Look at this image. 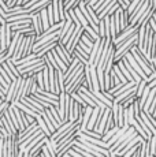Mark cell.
Listing matches in <instances>:
<instances>
[{
    "instance_id": "cell-1",
    "label": "cell",
    "mask_w": 156,
    "mask_h": 157,
    "mask_svg": "<svg viewBox=\"0 0 156 157\" xmlns=\"http://www.w3.org/2000/svg\"><path fill=\"white\" fill-rule=\"evenodd\" d=\"M131 55L134 56V59H136V62L140 64V67L144 70V72H145L146 75H149L151 72H154V64L151 63V60H148L145 56L142 55V52L137 48V45L136 47H133L131 48Z\"/></svg>"
},
{
    "instance_id": "cell-2",
    "label": "cell",
    "mask_w": 156,
    "mask_h": 157,
    "mask_svg": "<svg viewBox=\"0 0 156 157\" xmlns=\"http://www.w3.org/2000/svg\"><path fill=\"white\" fill-rule=\"evenodd\" d=\"M111 115V108L106 107V108H100L99 111V117H97V122H96L93 130L97 131L99 134L103 135L104 134V127H106V122L108 119V116Z\"/></svg>"
},
{
    "instance_id": "cell-3",
    "label": "cell",
    "mask_w": 156,
    "mask_h": 157,
    "mask_svg": "<svg viewBox=\"0 0 156 157\" xmlns=\"http://www.w3.org/2000/svg\"><path fill=\"white\" fill-rule=\"evenodd\" d=\"M84 30H85V29H84V26H81V25L76 26V29H74V32H73V34H71L70 40H68L67 44L64 45L66 49L68 51V53H71V55H73L74 49H76V47L78 45V43H80V40H81V36H82Z\"/></svg>"
},
{
    "instance_id": "cell-4",
    "label": "cell",
    "mask_w": 156,
    "mask_h": 157,
    "mask_svg": "<svg viewBox=\"0 0 156 157\" xmlns=\"http://www.w3.org/2000/svg\"><path fill=\"white\" fill-rule=\"evenodd\" d=\"M76 123H77V120H67V122L62 123V124L59 126V127L52 132V135L49 137V140H51V141H53V142L56 144V141H59V140H60V138L63 137V135L67 134V132L70 131V128L73 127V126L76 124Z\"/></svg>"
},
{
    "instance_id": "cell-5",
    "label": "cell",
    "mask_w": 156,
    "mask_h": 157,
    "mask_svg": "<svg viewBox=\"0 0 156 157\" xmlns=\"http://www.w3.org/2000/svg\"><path fill=\"white\" fill-rule=\"evenodd\" d=\"M137 30H138V28H137V26H131V25H129L127 28L123 29L118 36H116L115 38H114V40H112V44H114V45H118L119 43H122V41L127 40V38H130L133 34H136Z\"/></svg>"
},
{
    "instance_id": "cell-6",
    "label": "cell",
    "mask_w": 156,
    "mask_h": 157,
    "mask_svg": "<svg viewBox=\"0 0 156 157\" xmlns=\"http://www.w3.org/2000/svg\"><path fill=\"white\" fill-rule=\"evenodd\" d=\"M25 43H26V36L19 34V38H18L15 51H14L13 56H11V60H13V62H15V60H19L21 57L23 56V51H25Z\"/></svg>"
},
{
    "instance_id": "cell-7",
    "label": "cell",
    "mask_w": 156,
    "mask_h": 157,
    "mask_svg": "<svg viewBox=\"0 0 156 157\" xmlns=\"http://www.w3.org/2000/svg\"><path fill=\"white\" fill-rule=\"evenodd\" d=\"M59 44V38H55V40H52V41H49V43H47V44H44L41 48H38L37 51H36V56L37 57H43V56H45L48 52H49L51 49H53V48L56 47V45Z\"/></svg>"
},
{
    "instance_id": "cell-8",
    "label": "cell",
    "mask_w": 156,
    "mask_h": 157,
    "mask_svg": "<svg viewBox=\"0 0 156 157\" xmlns=\"http://www.w3.org/2000/svg\"><path fill=\"white\" fill-rule=\"evenodd\" d=\"M123 57H126V59H127V62L130 63V64H131V67H133L134 70H136V72H137V74H138L140 77H141V79H146V77H148V75H146L145 72H144V70H142V68L140 67V64H138V63L136 62V59H134V56L131 55V52L126 53V55H125Z\"/></svg>"
},
{
    "instance_id": "cell-9",
    "label": "cell",
    "mask_w": 156,
    "mask_h": 157,
    "mask_svg": "<svg viewBox=\"0 0 156 157\" xmlns=\"http://www.w3.org/2000/svg\"><path fill=\"white\" fill-rule=\"evenodd\" d=\"M32 28H33V30H34L36 36H40L41 33L44 32V30H43V25H41L40 13L33 14V17H32Z\"/></svg>"
},
{
    "instance_id": "cell-10",
    "label": "cell",
    "mask_w": 156,
    "mask_h": 157,
    "mask_svg": "<svg viewBox=\"0 0 156 157\" xmlns=\"http://www.w3.org/2000/svg\"><path fill=\"white\" fill-rule=\"evenodd\" d=\"M51 2H52V0H40V2H37L36 4H33L32 7H29L28 10H29V13H30L32 15L33 14H37V13H40L41 10L47 8L48 4H51Z\"/></svg>"
},
{
    "instance_id": "cell-11",
    "label": "cell",
    "mask_w": 156,
    "mask_h": 157,
    "mask_svg": "<svg viewBox=\"0 0 156 157\" xmlns=\"http://www.w3.org/2000/svg\"><path fill=\"white\" fill-rule=\"evenodd\" d=\"M154 13H155V10L154 8H151V7H148V10L145 11V13H144L142 15H141L140 17V19L137 21V23L134 26H137V28H138V26H141V25H146V23L149 22V21H151V18H152V15H154Z\"/></svg>"
},
{
    "instance_id": "cell-12",
    "label": "cell",
    "mask_w": 156,
    "mask_h": 157,
    "mask_svg": "<svg viewBox=\"0 0 156 157\" xmlns=\"http://www.w3.org/2000/svg\"><path fill=\"white\" fill-rule=\"evenodd\" d=\"M47 140H48V137H44L41 141H38V142L34 146H33L32 149H30V152H29V156H30V157H37L38 155H40L41 149H43V146H44V145H45Z\"/></svg>"
},
{
    "instance_id": "cell-13",
    "label": "cell",
    "mask_w": 156,
    "mask_h": 157,
    "mask_svg": "<svg viewBox=\"0 0 156 157\" xmlns=\"http://www.w3.org/2000/svg\"><path fill=\"white\" fill-rule=\"evenodd\" d=\"M121 62L123 63V64H125V67L127 68V71L130 72V75H131V77H133L134 82H137V83H138L140 81H141V77H140V75H138V74H137V72H136V70H134V68L131 67V64H130V63L127 62V59H126V57H122V59H121Z\"/></svg>"
},
{
    "instance_id": "cell-14",
    "label": "cell",
    "mask_w": 156,
    "mask_h": 157,
    "mask_svg": "<svg viewBox=\"0 0 156 157\" xmlns=\"http://www.w3.org/2000/svg\"><path fill=\"white\" fill-rule=\"evenodd\" d=\"M119 21H121V30H123L129 26V14L127 11L121 7H119Z\"/></svg>"
},
{
    "instance_id": "cell-15",
    "label": "cell",
    "mask_w": 156,
    "mask_h": 157,
    "mask_svg": "<svg viewBox=\"0 0 156 157\" xmlns=\"http://www.w3.org/2000/svg\"><path fill=\"white\" fill-rule=\"evenodd\" d=\"M99 111H100V107H95L93 111L91 113V117H89V122H88V127L89 130H93L96 122H97V117H99Z\"/></svg>"
},
{
    "instance_id": "cell-16",
    "label": "cell",
    "mask_w": 156,
    "mask_h": 157,
    "mask_svg": "<svg viewBox=\"0 0 156 157\" xmlns=\"http://www.w3.org/2000/svg\"><path fill=\"white\" fill-rule=\"evenodd\" d=\"M84 75H85V82L84 85L88 87L89 90H93V86H92V78H91V67L88 64L84 66Z\"/></svg>"
},
{
    "instance_id": "cell-17",
    "label": "cell",
    "mask_w": 156,
    "mask_h": 157,
    "mask_svg": "<svg viewBox=\"0 0 156 157\" xmlns=\"http://www.w3.org/2000/svg\"><path fill=\"white\" fill-rule=\"evenodd\" d=\"M0 122L3 123V126L7 128V131L10 132V134H15V132H18V130L15 128V126L13 124V122H11L7 116H6V113H4V116L2 117V120H0Z\"/></svg>"
},
{
    "instance_id": "cell-18",
    "label": "cell",
    "mask_w": 156,
    "mask_h": 157,
    "mask_svg": "<svg viewBox=\"0 0 156 157\" xmlns=\"http://www.w3.org/2000/svg\"><path fill=\"white\" fill-rule=\"evenodd\" d=\"M11 105H13V104H11ZM14 105H15L17 108H19V109L22 111V112H25L26 115H30V116H33V117H36V116H37V115H38L37 112H36V111L30 109V108H29L28 105H25V104H23L22 101H17Z\"/></svg>"
},
{
    "instance_id": "cell-19",
    "label": "cell",
    "mask_w": 156,
    "mask_h": 157,
    "mask_svg": "<svg viewBox=\"0 0 156 157\" xmlns=\"http://www.w3.org/2000/svg\"><path fill=\"white\" fill-rule=\"evenodd\" d=\"M36 122H37L38 127H40V128H41V131H43V132H44V134H45V135H47V137H48V138H49V137H51V131H49V128H48V127H47L45 122H44V119H43V117H41V115H40V113H38V115H37V116H36Z\"/></svg>"
},
{
    "instance_id": "cell-20",
    "label": "cell",
    "mask_w": 156,
    "mask_h": 157,
    "mask_svg": "<svg viewBox=\"0 0 156 157\" xmlns=\"http://www.w3.org/2000/svg\"><path fill=\"white\" fill-rule=\"evenodd\" d=\"M0 51H7V43H6V23L0 25Z\"/></svg>"
},
{
    "instance_id": "cell-21",
    "label": "cell",
    "mask_w": 156,
    "mask_h": 157,
    "mask_svg": "<svg viewBox=\"0 0 156 157\" xmlns=\"http://www.w3.org/2000/svg\"><path fill=\"white\" fill-rule=\"evenodd\" d=\"M84 29H85V30H84V34H86L89 38H91V40L96 41V40H97V38H100V36H99V33L96 32L95 29H92L89 25H88V26H85V28H84Z\"/></svg>"
},
{
    "instance_id": "cell-22",
    "label": "cell",
    "mask_w": 156,
    "mask_h": 157,
    "mask_svg": "<svg viewBox=\"0 0 156 157\" xmlns=\"http://www.w3.org/2000/svg\"><path fill=\"white\" fill-rule=\"evenodd\" d=\"M91 67V78H92V86H93V90H100V86H99V81H97V74H96V67L93 66H89Z\"/></svg>"
},
{
    "instance_id": "cell-23",
    "label": "cell",
    "mask_w": 156,
    "mask_h": 157,
    "mask_svg": "<svg viewBox=\"0 0 156 157\" xmlns=\"http://www.w3.org/2000/svg\"><path fill=\"white\" fill-rule=\"evenodd\" d=\"M56 82H58V87L60 93L64 92V75H63L62 70H56Z\"/></svg>"
},
{
    "instance_id": "cell-24",
    "label": "cell",
    "mask_w": 156,
    "mask_h": 157,
    "mask_svg": "<svg viewBox=\"0 0 156 157\" xmlns=\"http://www.w3.org/2000/svg\"><path fill=\"white\" fill-rule=\"evenodd\" d=\"M44 68H45V60H44V62H41L38 66H36V67L33 68V70H30L29 72H26V74H23V77H26V78H28V77H33V75H36L37 72L43 71Z\"/></svg>"
},
{
    "instance_id": "cell-25",
    "label": "cell",
    "mask_w": 156,
    "mask_h": 157,
    "mask_svg": "<svg viewBox=\"0 0 156 157\" xmlns=\"http://www.w3.org/2000/svg\"><path fill=\"white\" fill-rule=\"evenodd\" d=\"M140 116H141V119L144 120V123H145L146 128H148L149 131H151V132H152V134H154V135H156V128H155V126L152 124V123H151V120H149L148 117L145 116V113H144L142 111H141V112H140Z\"/></svg>"
},
{
    "instance_id": "cell-26",
    "label": "cell",
    "mask_w": 156,
    "mask_h": 157,
    "mask_svg": "<svg viewBox=\"0 0 156 157\" xmlns=\"http://www.w3.org/2000/svg\"><path fill=\"white\" fill-rule=\"evenodd\" d=\"M123 111H125V108L122 107L121 104H119V108H118V117H116V123H115V124L118 126L119 128H121V127H123V126H125V119H123Z\"/></svg>"
},
{
    "instance_id": "cell-27",
    "label": "cell",
    "mask_w": 156,
    "mask_h": 157,
    "mask_svg": "<svg viewBox=\"0 0 156 157\" xmlns=\"http://www.w3.org/2000/svg\"><path fill=\"white\" fill-rule=\"evenodd\" d=\"M136 98H137V96H136V92H134V93H131L130 96H127L125 100H122L121 102H119V104H121L123 108H129L131 104H133V101L136 100Z\"/></svg>"
},
{
    "instance_id": "cell-28",
    "label": "cell",
    "mask_w": 156,
    "mask_h": 157,
    "mask_svg": "<svg viewBox=\"0 0 156 157\" xmlns=\"http://www.w3.org/2000/svg\"><path fill=\"white\" fill-rule=\"evenodd\" d=\"M118 130H119L118 126H114V127L111 128V130H108V131H106V132H104V134H103V137H101V140H103L104 142H107V141H108L111 137H114V135H115V132L118 131Z\"/></svg>"
},
{
    "instance_id": "cell-29",
    "label": "cell",
    "mask_w": 156,
    "mask_h": 157,
    "mask_svg": "<svg viewBox=\"0 0 156 157\" xmlns=\"http://www.w3.org/2000/svg\"><path fill=\"white\" fill-rule=\"evenodd\" d=\"M74 13H76L77 18H78V21H80V23L84 26V28L89 25V23H88V21H86V18L84 17V14L81 13V10H80V8H78V7H77V8H74Z\"/></svg>"
},
{
    "instance_id": "cell-30",
    "label": "cell",
    "mask_w": 156,
    "mask_h": 157,
    "mask_svg": "<svg viewBox=\"0 0 156 157\" xmlns=\"http://www.w3.org/2000/svg\"><path fill=\"white\" fill-rule=\"evenodd\" d=\"M116 64H118V66H119V68H121L122 74H123V75H125V78H126V79H127V81H129V82H130V81H134V79H133V77H131V75H130V72H129V71H127V68H126V67H125V64H123V63H122V62H121V60H119V62H118V63H116Z\"/></svg>"
},
{
    "instance_id": "cell-31",
    "label": "cell",
    "mask_w": 156,
    "mask_h": 157,
    "mask_svg": "<svg viewBox=\"0 0 156 157\" xmlns=\"http://www.w3.org/2000/svg\"><path fill=\"white\" fill-rule=\"evenodd\" d=\"M81 0H67V2L64 3V11L67 10H74V8L78 7V4H80Z\"/></svg>"
},
{
    "instance_id": "cell-32",
    "label": "cell",
    "mask_w": 156,
    "mask_h": 157,
    "mask_svg": "<svg viewBox=\"0 0 156 157\" xmlns=\"http://www.w3.org/2000/svg\"><path fill=\"white\" fill-rule=\"evenodd\" d=\"M6 64L8 66V68H10L11 72H13V74L15 75L17 78L21 75V74H19V71H18V68H17V66L14 64V62H13V60H11V59H7V60H6Z\"/></svg>"
},
{
    "instance_id": "cell-33",
    "label": "cell",
    "mask_w": 156,
    "mask_h": 157,
    "mask_svg": "<svg viewBox=\"0 0 156 157\" xmlns=\"http://www.w3.org/2000/svg\"><path fill=\"white\" fill-rule=\"evenodd\" d=\"M77 93L81 96V97H82V100L86 102V105H91V107H93V108H95V107H97V105H96L95 102H93V100H92V98L89 97L88 94H85V93H82V92H81V90H78Z\"/></svg>"
},
{
    "instance_id": "cell-34",
    "label": "cell",
    "mask_w": 156,
    "mask_h": 157,
    "mask_svg": "<svg viewBox=\"0 0 156 157\" xmlns=\"http://www.w3.org/2000/svg\"><path fill=\"white\" fill-rule=\"evenodd\" d=\"M49 111H51V113H52V116L55 117V120L59 123V124H62V123H64V122H63V120H62V117H60V115H59L58 109H56V107H53V105H52V107H49Z\"/></svg>"
},
{
    "instance_id": "cell-35",
    "label": "cell",
    "mask_w": 156,
    "mask_h": 157,
    "mask_svg": "<svg viewBox=\"0 0 156 157\" xmlns=\"http://www.w3.org/2000/svg\"><path fill=\"white\" fill-rule=\"evenodd\" d=\"M86 10H88V13L91 14V18H92V21H93V22L96 23V25H99V22H100V19H99L97 14L95 13L93 7H91V6H86Z\"/></svg>"
},
{
    "instance_id": "cell-36",
    "label": "cell",
    "mask_w": 156,
    "mask_h": 157,
    "mask_svg": "<svg viewBox=\"0 0 156 157\" xmlns=\"http://www.w3.org/2000/svg\"><path fill=\"white\" fill-rule=\"evenodd\" d=\"M70 96H71V97L74 98V101H76V102H78V104L81 105V107H88V105H86V102L82 100V97H81V96L78 94V93H71Z\"/></svg>"
},
{
    "instance_id": "cell-37",
    "label": "cell",
    "mask_w": 156,
    "mask_h": 157,
    "mask_svg": "<svg viewBox=\"0 0 156 157\" xmlns=\"http://www.w3.org/2000/svg\"><path fill=\"white\" fill-rule=\"evenodd\" d=\"M99 36H100V38H106V28H104V19H100V22H99Z\"/></svg>"
},
{
    "instance_id": "cell-38",
    "label": "cell",
    "mask_w": 156,
    "mask_h": 157,
    "mask_svg": "<svg viewBox=\"0 0 156 157\" xmlns=\"http://www.w3.org/2000/svg\"><path fill=\"white\" fill-rule=\"evenodd\" d=\"M81 41H82L84 44H86V45H88L89 48H92V47H93V43H95L93 40H91V38H89L86 34H84V33H82V36H81Z\"/></svg>"
},
{
    "instance_id": "cell-39",
    "label": "cell",
    "mask_w": 156,
    "mask_h": 157,
    "mask_svg": "<svg viewBox=\"0 0 156 157\" xmlns=\"http://www.w3.org/2000/svg\"><path fill=\"white\" fill-rule=\"evenodd\" d=\"M8 105H10V102H7L6 100L2 102V105H0V120H2V117L4 116V113H6V111H7Z\"/></svg>"
},
{
    "instance_id": "cell-40",
    "label": "cell",
    "mask_w": 156,
    "mask_h": 157,
    "mask_svg": "<svg viewBox=\"0 0 156 157\" xmlns=\"http://www.w3.org/2000/svg\"><path fill=\"white\" fill-rule=\"evenodd\" d=\"M0 75H2V77L4 78V81H6V82H7V83H11V82H13V79H11V77L7 74V72H6V70L2 67V66H0Z\"/></svg>"
},
{
    "instance_id": "cell-41",
    "label": "cell",
    "mask_w": 156,
    "mask_h": 157,
    "mask_svg": "<svg viewBox=\"0 0 156 157\" xmlns=\"http://www.w3.org/2000/svg\"><path fill=\"white\" fill-rule=\"evenodd\" d=\"M138 3H140V0H131L130 4H129V7H127V10H126V11H127V14H129V15L133 13V10L137 7V4H138Z\"/></svg>"
},
{
    "instance_id": "cell-42",
    "label": "cell",
    "mask_w": 156,
    "mask_h": 157,
    "mask_svg": "<svg viewBox=\"0 0 156 157\" xmlns=\"http://www.w3.org/2000/svg\"><path fill=\"white\" fill-rule=\"evenodd\" d=\"M37 89H38V85H37V82H36V75L33 77V81H32V87H30V94H34L36 92H37Z\"/></svg>"
},
{
    "instance_id": "cell-43",
    "label": "cell",
    "mask_w": 156,
    "mask_h": 157,
    "mask_svg": "<svg viewBox=\"0 0 156 157\" xmlns=\"http://www.w3.org/2000/svg\"><path fill=\"white\" fill-rule=\"evenodd\" d=\"M152 60H156V33L154 38V47H152V55H151V62Z\"/></svg>"
},
{
    "instance_id": "cell-44",
    "label": "cell",
    "mask_w": 156,
    "mask_h": 157,
    "mask_svg": "<svg viewBox=\"0 0 156 157\" xmlns=\"http://www.w3.org/2000/svg\"><path fill=\"white\" fill-rule=\"evenodd\" d=\"M67 153H68V155H70L71 157H84L82 155H81V153H78V152H76V150H74V149H73V147H71V149H70V150H68V152H67Z\"/></svg>"
},
{
    "instance_id": "cell-45",
    "label": "cell",
    "mask_w": 156,
    "mask_h": 157,
    "mask_svg": "<svg viewBox=\"0 0 156 157\" xmlns=\"http://www.w3.org/2000/svg\"><path fill=\"white\" fill-rule=\"evenodd\" d=\"M37 2H40V0H29L28 3H26V4H23L22 7H25V8H29V7H32L33 4H36V3Z\"/></svg>"
},
{
    "instance_id": "cell-46",
    "label": "cell",
    "mask_w": 156,
    "mask_h": 157,
    "mask_svg": "<svg viewBox=\"0 0 156 157\" xmlns=\"http://www.w3.org/2000/svg\"><path fill=\"white\" fill-rule=\"evenodd\" d=\"M97 2H99V0H88V2H86V6H91V7H93V6Z\"/></svg>"
},
{
    "instance_id": "cell-47",
    "label": "cell",
    "mask_w": 156,
    "mask_h": 157,
    "mask_svg": "<svg viewBox=\"0 0 156 157\" xmlns=\"http://www.w3.org/2000/svg\"><path fill=\"white\" fill-rule=\"evenodd\" d=\"M155 86H156V78H155V79H152L151 82L148 83V87H149V89H152V87H155Z\"/></svg>"
},
{
    "instance_id": "cell-48",
    "label": "cell",
    "mask_w": 156,
    "mask_h": 157,
    "mask_svg": "<svg viewBox=\"0 0 156 157\" xmlns=\"http://www.w3.org/2000/svg\"><path fill=\"white\" fill-rule=\"evenodd\" d=\"M4 23H7V22H6V19L2 17V15H0V25H4Z\"/></svg>"
},
{
    "instance_id": "cell-49",
    "label": "cell",
    "mask_w": 156,
    "mask_h": 157,
    "mask_svg": "<svg viewBox=\"0 0 156 157\" xmlns=\"http://www.w3.org/2000/svg\"><path fill=\"white\" fill-rule=\"evenodd\" d=\"M0 97H3V98L6 97V94H4V92H3V89H2V87H0Z\"/></svg>"
},
{
    "instance_id": "cell-50",
    "label": "cell",
    "mask_w": 156,
    "mask_h": 157,
    "mask_svg": "<svg viewBox=\"0 0 156 157\" xmlns=\"http://www.w3.org/2000/svg\"><path fill=\"white\" fill-rule=\"evenodd\" d=\"M3 101H4V98H3V97H0V105H2V102Z\"/></svg>"
},
{
    "instance_id": "cell-51",
    "label": "cell",
    "mask_w": 156,
    "mask_h": 157,
    "mask_svg": "<svg viewBox=\"0 0 156 157\" xmlns=\"http://www.w3.org/2000/svg\"><path fill=\"white\" fill-rule=\"evenodd\" d=\"M104 157H106V156H104Z\"/></svg>"
},
{
    "instance_id": "cell-52",
    "label": "cell",
    "mask_w": 156,
    "mask_h": 157,
    "mask_svg": "<svg viewBox=\"0 0 156 157\" xmlns=\"http://www.w3.org/2000/svg\"><path fill=\"white\" fill-rule=\"evenodd\" d=\"M155 137H156V135H155Z\"/></svg>"
},
{
    "instance_id": "cell-53",
    "label": "cell",
    "mask_w": 156,
    "mask_h": 157,
    "mask_svg": "<svg viewBox=\"0 0 156 157\" xmlns=\"http://www.w3.org/2000/svg\"><path fill=\"white\" fill-rule=\"evenodd\" d=\"M0 138H2V137H0Z\"/></svg>"
},
{
    "instance_id": "cell-54",
    "label": "cell",
    "mask_w": 156,
    "mask_h": 157,
    "mask_svg": "<svg viewBox=\"0 0 156 157\" xmlns=\"http://www.w3.org/2000/svg\"><path fill=\"white\" fill-rule=\"evenodd\" d=\"M4 2H6V0H4Z\"/></svg>"
},
{
    "instance_id": "cell-55",
    "label": "cell",
    "mask_w": 156,
    "mask_h": 157,
    "mask_svg": "<svg viewBox=\"0 0 156 157\" xmlns=\"http://www.w3.org/2000/svg\"><path fill=\"white\" fill-rule=\"evenodd\" d=\"M155 156H156V155H155Z\"/></svg>"
}]
</instances>
